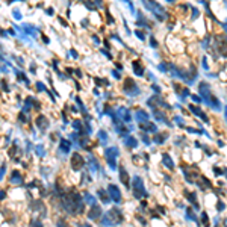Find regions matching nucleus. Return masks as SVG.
Wrapping results in <instances>:
<instances>
[{"label":"nucleus","mask_w":227,"mask_h":227,"mask_svg":"<svg viewBox=\"0 0 227 227\" xmlns=\"http://www.w3.org/2000/svg\"><path fill=\"white\" fill-rule=\"evenodd\" d=\"M162 162H164V165H165L168 170H173V168H174V162H173V159L170 158L168 153H164V155H162Z\"/></svg>","instance_id":"nucleus-12"},{"label":"nucleus","mask_w":227,"mask_h":227,"mask_svg":"<svg viewBox=\"0 0 227 227\" xmlns=\"http://www.w3.org/2000/svg\"><path fill=\"white\" fill-rule=\"evenodd\" d=\"M201 64H203V68H204V70H209V67H207V59H206V58H203Z\"/></svg>","instance_id":"nucleus-29"},{"label":"nucleus","mask_w":227,"mask_h":227,"mask_svg":"<svg viewBox=\"0 0 227 227\" xmlns=\"http://www.w3.org/2000/svg\"><path fill=\"white\" fill-rule=\"evenodd\" d=\"M11 183H14V185H20V183H23V177H21V174H20L18 171H14V173H12Z\"/></svg>","instance_id":"nucleus-16"},{"label":"nucleus","mask_w":227,"mask_h":227,"mask_svg":"<svg viewBox=\"0 0 227 227\" xmlns=\"http://www.w3.org/2000/svg\"><path fill=\"white\" fill-rule=\"evenodd\" d=\"M85 200H86V203H88V204H91V206H92V204H95V198H94L92 195H89L88 192L85 194Z\"/></svg>","instance_id":"nucleus-19"},{"label":"nucleus","mask_w":227,"mask_h":227,"mask_svg":"<svg viewBox=\"0 0 227 227\" xmlns=\"http://www.w3.org/2000/svg\"><path fill=\"white\" fill-rule=\"evenodd\" d=\"M144 130H147V132H158V127H156L155 124H150V123L147 121V126H145Z\"/></svg>","instance_id":"nucleus-20"},{"label":"nucleus","mask_w":227,"mask_h":227,"mask_svg":"<svg viewBox=\"0 0 227 227\" xmlns=\"http://www.w3.org/2000/svg\"><path fill=\"white\" fill-rule=\"evenodd\" d=\"M224 118H225V123H227V106L224 107Z\"/></svg>","instance_id":"nucleus-33"},{"label":"nucleus","mask_w":227,"mask_h":227,"mask_svg":"<svg viewBox=\"0 0 227 227\" xmlns=\"http://www.w3.org/2000/svg\"><path fill=\"white\" fill-rule=\"evenodd\" d=\"M153 89H155L156 92H161V88H159V86H153Z\"/></svg>","instance_id":"nucleus-37"},{"label":"nucleus","mask_w":227,"mask_h":227,"mask_svg":"<svg viewBox=\"0 0 227 227\" xmlns=\"http://www.w3.org/2000/svg\"><path fill=\"white\" fill-rule=\"evenodd\" d=\"M71 165H73V168L74 170H80L85 164H83V158L79 155V153H74L73 156H71Z\"/></svg>","instance_id":"nucleus-7"},{"label":"nucleus","mask_w":227,"mask_h":227,"mask_svg":"<svg viewBox=\"0 0 227 227\" xmlns=\"http://www.w3.org/2000/svg\"><path fill=\"white\" fill-rule=\"evenodd\" d=\"M168 2H173V0H168Z\"/></svg>","instance_id":"nucleus-38"},{"label":"nucleus","mask_w":227,"mask_h":227,"mask_svg":"<svg viewBox=\"0 0 227 227\" xmlns=\"http://www.w3.org/2000/svg\"><path fill=\"white\" fill-rule=\"evenodd\" d=\"M14 17L20 20V18H21V14H20V12H17V11H14Z\"/></svg>","instance_id":"nucleus-30"},{"label":"nucleus","mask_w":227,"mask_h":227,"mask_svg":"<svg viewBox=\"0 0 227 227\" xmlns=\"http://www.w3.org/2000/svg\"><path fill=\"white\" fill-rule=\"evenodd\" d=\"M107 192H109L110 198L115 203H121V192H120V189L115 185H109L107 186Z\"/></svg>","instance_id":"nucleus-6"},{"label":"nucleus","mask_w":227,"mask_h":227,"mask_svg":"<svg viewBox=\"0 0 227 227\" xmlns=\"http://www.w3.org/2000/svg\"><path fill=\"white\" fill-rule=\"evenodd\" d=\"M224 209V204L222 203H218V210H222Z\"/></svg>","instance_id":"nucleus-34"},{"label":"nucleus","mask_w":227,"mask_h":227,"mask_svg":"<svg viewBox=\"0 0 227 227\" xmlns=\"http://www.w3.org/2000/svg\"><path fill=\"white\" fill-rule=\"evenodd\" d=\"M150 43H152V46H153V47H158V44H156V41H155V40H152Z\"/></svg>","instance_id":"nucleus-36"},{"label":"nucleus","mask_w":227,"mask_h":227,"mask_svg":"<svg viewBox=\"0 0 227 227\" xmlns=\"http://www.w3.org/2000/svg\"><path fill=\"white\" fill-rule=\"evenodd\" d=\"M124 144H126L127 147H132V149H133V147H136V144H138V142H136V139H135L133 136H126Z\"/></svg>","instance_id":"nucleus-18"},{"label":"nucleus","mask_w":227,"mask_h":227,"mask_svg":"<svg viewBox=\"0 0 227 227\" xmlns=\"http://www.w3.org/2000/svg\"><path fill=\"white\" fill-rule=\"evenodd\" d=\"M70 147H71V142H70V141L61 139V145H59V152H61V153H68V152H70Z\"/></svg>","instance_id":"nucleus-14"},{"label":"nucleus","mask_w":227,"mask_h":227,"mask_svg":"<svg viewBox=\"0 0 227 227\" xmlns=\"http://www.w3.org/2000/svg\"><path fill=\"white\" fill-rule=\"evenodd\" d=\"M117 115H118L123 121H130V114H129V110H127L124 106H121V107L117 110Z\"/></svg>","instance_id":"nucleus-10"},{"label":"nucleus","mask_w":227,"mask_h":227,"mask_svg":"<svg viewBox=\"0 0 227 227\" xmlns=\"http://www.w3.org/2000/svg\"><path fill=\"white\" fill-rule=\"evenodd\" d=\"M144 5L147 6V9H150L159 20H164L165 18V12H164V8H161V5H158L156 2H149V0H142Z\"/></svg>","instance_id":"nucleus-3"},{"label":"nucleus","mask_w":227,"mask_h":227,"mask_svg":"<svg viewBox=\"0 0 227 227\" xmlns=\"http://www.w3.org/2000/svg\"><path fill=\"white\" fill-rule=\"evenodd\" d=\"M98 136H100L101 142H106V139H107V135H106V132H100V133H98Z\"/></svg>","instance_id":"nucleus-23"},{"label":"nucleus","mask_w":227,"mask_h":227,"mask_svg":"<svg viewBox=\"0 0 227 227\" xmlns=\"http://www.w3.org/2000/svg\"><path fill=\"white\" fill-rule=\"evenodd\" d=\"M37 86H38V89H43V91H44V89H46V86H44V85H43V83H38V85H37Z\"/></svg>","instance_id":"nucleus-32"},{"label":"nucleus","mask_w":227,"mask_h":227,"mask_svg":"<svg viewBox=\"0 0 227 227\" xmlns=\"http://www.w3.org/2000/svg\"><path fill=\"white\" fill-rule=\"evenodd\" d=\"M165 138H167V135H158V136H155V141H156L158 144H162Z\"/></svg>","instance_id":"nucleus-21"},{"label":"nucleus","mask_w":227,"mask_h":227,"mask_svg":"<svg viewBox=\"0 0 227 227\" xmlns=\"http://www.w3.org/2000/svg\"><path fill=\"white\" fill-rule=\"evenodd\" d=\"M120 179H121V182H123V185L127 188L129 186V174L126 173V168L121 165L120 167Z\"/></svg>","instance_id":"nucleus-13"},{"label":"nucleus","mask_w":227,"mask_h":227,"mask_svg":"<svg viewBox=\"0 0 227 227\" xmlns=\"http://www.w3.org/2000/svg\"><path fill=\"white\" fill-rule=\"evenodd\" d=\"M73 126H74V129H76V130H80V129H82L80 121H74V123H73Z\"/></svg>","instance_id":"nucleus-26"},{"label":"nucleus","mask_w":227,"mask_h":227,"mask_svg":"<svg viewBox=\"0 0 227 227\" xmlns=\"http://www.w3.org/2000/svg\"><path fill=\"white\" fill-rule=\"evenodd\" d=\"M198 91H200V95H201V98L210 106V107H213L215 110H218L219 109V101L216 100V98H213L212 97V92H210V86H209V83H206V82H201L200 83V86H198Z\"/></svg>","instance_id":"nucleus-1"},{"label":"nucleus","mask_w":227,"mask_h":227,"mask_svg":"<svg viewBox=\"0 0 227 227\" xmlns=\"http://www.w3.org/2000/svg\"><path fill=\"white\" fill-rule=\"evenodd\" d=\"M100 215H101V207L98 204H92L91 209H89V213H88L89 219H98Z\"/></svg>","instance_id":"nucleus-8"},{"label":"nucleus","mask_w":227,"mask_h":227,"mask_svg":"<svg viewBox=\"0 0 227 227\" xmlns=\"http://www.w3.org/2000/svg\"><path fill=\"white\" fill-rule=\"evenodd\" d=\"M24 29L27 30V34H32V35H35V29H34L32 26H27V24H26V26H24Z\"/></svg>","instance_id":"nucleus-25"},{"label":"nucleus","mask_w":227,"mask_h":227,"mask_svg":"<svg viewBox=\"0 0 227 227\" xmlns=\"http://www.w3.org/2000/svg\"><path fill=\"white\" fill-rule=\"evenodd\" d=\"M37 124H38V127H40L41 130H46V129L49 127V120H47L46 117H43V115H41V117L38 118V121H37Z\"/></svg>","instance_id":"nucleus-15"},{"label":"nucleus","mask_w":227,"mask_h":227,"mask_svg":"<svg viewBox=\"0 0 227 227\" xmlns=\"http://www.w3.org/2000/svg\"><path fill=\"white\" fill-rule=\"evenodd\" d=\"M136 37H138V38H139V40H144V35H142V34H141V32H139V30H138V32H136Z\"/></svg>","instance_id":"nucleus-31"},{"label":"nucleus","mask_w":227,"mask_h":227,"mask_svg":"<svg viewBox=\"0 0 227 227\" xmlns=\"http://www.w3.org/2000/svg\"><path fill=\"white\" fill-rule=\"evenodd\" d=\"M117 156H118V149L117 147H109V149L104 150V158H106V161H107V164H109V167L112 170L117 168V164H115V158Z\"/></svg>","instance_id":"nucleus-2"},{"label":"nucleus","mask_w":227,"mask_h":227,"mask_svg":"<svg viewBox=\"0 0 227 227\" xmlns=\"http://www.w3.org/2000/svg\"><path fill=\"white\" fill-rule=\"evenodd\" d=\"M174 121H176L179 126H183V120H182L180 117H174Z\"/></svg>","instance_id":"nucleus-28"},{"label":"nucleus","mask_w":227,"mask_h":227,"mask_svg":"<svg viewBox=\"0 0 227 227\" xmlns=\"http://www.w3.org/2000/svg\"><path fill=\"white\" fill-rule=\"evenodd\" d=\"M124 89H126V92H127L129 95H136V94H139V88H138V85H136L132 79H127V80H126Z\"/></svg>","instance_id":"nucleus-5"},{"label":"nucleus","mask_w":227,"mask_h":227,"mask_svg":"<svg viewBox=\"0 0 227 227\" xmlns=\"http://www.w3.org/2000/svg\"><path fill=\"white\" fill-rule=\"evenodd\" d=\"M37 155L38 156H44V149L41 145H37Z\"/></svg>","instance_id":"nucleus-24"},{"label":"nucleus","mask_w":227,"mask_h":227,"mask_svg":"<svg viewBox=\"0 0 227 227\" xmlns=\"http://www.w3.org/2000/svg\"><path fill=\"white\" fill-rule=\"evenodd\" d=\"M70 53H71V55H73V58H77V53H76V50H71V52H70Z\"/></svg>","instance_id":"nucleus-35"},{"label":"nucleus","mask_w":227,"mask_h":227,"mask_svg":"<svg viewBox=\"0 0 227 227\" xmlns=\"http://www.w3.org/2000/svg\"><path fill=\"white\" fill-rule=\"evenodd\" d=\"M189 109H191V110H192V112L195 114V115H197V117H200V118H201L203 121H206V123H209V118L206 117V114H204V112H203L201 109H198V107H197V106H194V104H189Z\"/></svg>","instance_id":"nucleus-9"},{"label":"nucleus","mask_w":227,"mask_h":227,"mask_svg":"<svg viewBox=\"0 0 227 227\" xmlns=\"http://www.w3.org/2000/svg\"><path fill=\"white\" fill-rule=\"evenodd\" d=\"M98 194H100V197H101V200H103V203H107L109 201V198H107V195L103 192V191H98Z\"/></svg>","instance_id":"nucleus-22"},{"label":"nucleus","mask_w":227,"mask_h":227,"mask_svg":"<svg viewBox=\"0 0 227 227\" xmlns=\"http://www.w3.org/2000/svg\"><path fill=\"white\" fill-rule=\"evenodd\" d=\"M133 189H135V195L139 198V195H147L145 189H144V183L141 177H133Z\"/></svg>","instance_id":"nucleus-4"},{"label":"nucleus","mask_w":227,"mask_h":227,"mask_svg":"<svg viewBox=\"0 0 227 227\" xmlns=\"http://www.w3.org/2000/svg\"><path fill=\"white\" fill-rule=\"evenodd\" d=\"M186 213H188V215H186V216H188V218H189V219H192V221H195V219H197V218H195V215H194V213H192V212H191V210H188V212H186Z\"/></svg>","instance_id":"nucleus-27"},{"label":"nucleus","mask_w":227,"mask_h":227,"mask_svg":"<svg viewBox=\"0 0 227 227\" xmlns=\"http://www.w3.org/2000/svg\"><path fill=\"white\" fill-rule=\"evenodd\" d=\"M136 120H138V123L139 124H144V123H147L149 121V114L147 112H144V110H136Z\"/></svg>","instance_id":"nucleus-11"},{"label":"nucleus","mask_w":227,"mask_h":227,"mask_svg":"<svg viewBox=\"0 0 227 227\" xmlns=\"http://www.w3.org/2000/svg\"><path fill=\"white\" fill-rule=\"evenodd\" d=\"M133 71H135V74H138V76H142V74H144V68H142V65H141V64H138L136 61L133 62Z\"/></svg>","instance_id":"nucleus-17"}]
</instances>
